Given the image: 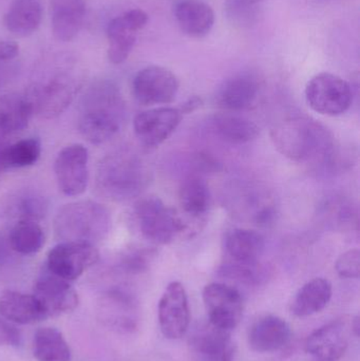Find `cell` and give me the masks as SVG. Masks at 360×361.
I'll use <instances>...</instances> for the list:
<instances>
[{
  "instance_id": "d6a6232c",
  "label": "cell",
  "mask_w": 360,
  "mask_h": 361,
  "mask_svg": "<svg viewBox=\"0 0 360 361\" xmlns=\"http://www.w3.org/2000/svg\"><path fill=\"white\" fill-rule=\"evenodd\" d=\"M46 200L42 195L27 193L21 195L14 204V214L18 221H34L37 222L46 214Z\"/></svg>"
},
{
  "instance_id": "60d3db41",
  "label": "cell",
  "mask_w": 360,
  "mask_h": 361,
  "mask_svg": "<svg viewBox=\"0 0 360 361\" xmlns=\"http://www.w3.org/2000/svg\"><path fill=\"white\" fill-rule=\"evenodd\" d=\"M10 250H12V248H11L10 243H8V240H6L4 235H0V265H4V263L8 262L11 256Z\"/></svg>"
},
{
  "instance_id": "ac0fdd59",
  "label": "cell",
  "mask_w": 360,
  "mask_h": 361,
  "mask_svg": "<svg viewBox=\"0 0 360 361\" xmlns=\"http://www.w3.org/2000/svg\"><path fill=\"white\" fill-rule=\"evenodd\" d=\"M51 27L58 42L73 40L84 25L86 4L84 0H50Z\"/></svg>"
},
{
  "instance_id": "4fadbf2b",
  "label": "cell",
  "mask_w": 360,
  "mask_h": 361,
  "mask_svg": "<svg viewBox=\"0 0 360 361\" xmlns=\"http://www.w3.org/2000/svg\"><path fill=\"white\" fill-rule=\"evenodd\" d=\"M159 322L167 339H180L190 328V311L187 294L180 282L167 286L159 302Z\"/></svg>"
},
{
  "instance_id": "603a6c76",
  "label": "cell",
  "mask_w": 360,
  "mask_h": 361,
  "mask_svg": "<svg viewBox=\"0 0 360 361\" xmlns=\"http://www.w3.org/2000/svg\"><path fill=\"white\" fill-rule=\"evenodd\" d=\"M42 0H14L4 15V27L18 36L31 35L42 19Z\"/></svg>"
},
{
  "instance_id": "d6986e66",
  "label": "cell",
  "mask_w": 360,
  "mask_h": 361,
  "mask_svg": "<svg viewBox=\"0 0 360 361\" xmlns=\"http://www.w3.org/2000/svg\"><path fill=\"white\" fill-rule=\"evenodd\" d=\"M292 332L289 324L277 316H266L249 330V345L257 353H272L289 343Z\"/></svg>"
},
{
  "instance_id": "7402d4cb",
  "label": "cell",
  "mask_w": 360,
  "mask_h": 361,
  "mask_svg": "<svg viewBox=\"0 0 360 361\" xmlns=\"http://www.w3.org/2000/svg\"><path fill=\"white\" fill-rule=\"evenodd\" d=\"M33 114V105L27 93L12 92L0 97V137L27 128Z\"/></svg>"
},
{
  "instance_id": "277c9868",
  "label": "cell",
  "mask_w": 360,
  "mask_h": 361,
  "mask_svg": "<svg viewBox=\"0 0 360 361\" xmlns=\"http://www.w3.org/2000/svg\"><path fill=\"white\" fill-rule=\"evenodd\" d=\"M147 180L146 169L135 154L116 152L106 157L97 169V189L114 201L139 195Z\"/></svg>"
},
{
  "instance_id": "836d02e7",
  "label": "cell",
  "mask_w": 360,
  "mask_h": 361,
  "mask_svg": "<svg viewBox=\"0 0 360 361\" xmlns=\"http://www.w3.org/2000/svg\"><path fill=\"white\" fill-rule=\"evenodd\" d=\"M220 274L228 279L245 284L256 283L260 277L257 264H244V263L232 262V261L222 265Z\"/></svg>"
},
{
  "instance_id": "9a60e30c",
  "label": "cell",
  "mask_w": 360,
  "mask_h": 361,
  "mask_svg": "<svg viewBox=\"0 0 360 361\" xmlns=\"http://www.w3.org/2000/svg\"><path fill=\"white\" fill-rule=\"evenodd\" d=\"M33 295L48 318L71 313L80 301L77 293L69 281L49 271L36 280Z\"/></svg>"
},
{
  "instance_id": "5bb4252c",
  "label": "cell",
  "mask_w": 360,
  "mask_h": 361,
  "mask_svg": "<svg viewBox=\"0 0 360 361\" xmlns=\"http://www.w3.org/2000/svg\"><path fill=\"white\" fill-rule=\"evenodd\" d=\"M183 114L178 108L159 107L137 114L133 129L139 141L147 147H158L173 135Z\"/></svg>"
},
{
  "instance_id": "9c48e42d",
  "label": "cell",
  "mask_w": 360,
  "mask_h": 361,
  "mask_svg": "<svg viewBox=\"0 0 360 361\" xmlns=\"http://www.w3.org/2000/svg\"><path fill=\"white\" fill-rule=\"evenodd\" d=\"M179 91V80L170 70L149 66L139 70L132 82L133 97L144 106L173 103Z\"/></svg>"
},
{
  "instance_id": "4316f807",
  "label": "cell",
  "mask_w": 360,
  "mask_h": 361,
  "mask_svg": "<svg viewBox=\"0 0 360 361\" xmlns=\"http://www.w3.org/2000/svg\"><path fill=\"white\" fill-rule=\"evenodd\" d=\"M33 355L37 361H71L72 353L63 333L55 328H40L33 338Z\"/></svg>"
},
{
  "instance_id": "5b68a950",
  "label": "cell",
  "mask_w": 360,
  "mask_h": 361,
  "mask_svg": "<svg viewBox=\"0 0 360 361\" xmlns=\"http://www.w3.org/2000/svg\"><path fill=\"white\" fill-rule=\"evenodd\" d=\"M135 212L142 235L154 243H170L185 231L186 225L177 212L160 197H143L135 205Z\"/></svg>"
},
{
  "instance_id": "e0dca14e",
  "label": "cell",
  "mask_w": 360,
  "mask_h": 361,
  "mask_svg": "<svg viewBox=\"0 0 360 361\" xmlns=\"http://www.w3.org/2000/svg\"><path fill=\"white\" fill-rule=\"evenodd\" d=\"M258 93L257 78L249 73H240L232 76L221 85L216 102L226 112L242 111L255 103Z\"/></svg>"
},
{
  "instance_id": "44dd1931",
  "label": "cell",
  "mask_w": 360,
  "mask_h": 361,
  "mask_svg": "<svg viewBox=\"0 0 360 361\" xmlns=\"http://www.w3.org/2000/svg\"><path fill=\"white\" fill-rule=\"evenodd\" d=\"M0 315L11 324H35L46 320L40 303L34 295L6 290L0 296Z\"/></svg>"
},
{
  "instance_id": "3957f363",
  "label": "cell",
  "mask_w": 360,
  "mask_h": 361,
  "mask_svg": "<svg viewBox=\"0 0 360 361\" xmlns=\"http://www.w3.org/2000/svg\"><path fill=\"white\" fill-rule=\"evenodd\" d=\"M111 228V214L99 202L84 200L61 207L54 220L55 237L61 242L97 245Z\"/></svg>"
},
{
  "instance_id": "74e56055",
  "label": "cell",
  "mask_w": 360,
  "mask_h": 361,
  "mask_svg": "<svg viewBox=\"0 0 360 361\" xmlns=\"http://www.w3.org/2000/svg\"><path fill=\"white\" fill-rule=\"evenodd\" d=\"M19 65L16 61H0V88L6 86L18 73Z\"/></svg>"
},
{
  "instance_id": "7c38bea8",
  "label": "cell",
  "mask_w": 360,
  "mask_h": 361,
  "mask_svg": "<svg viewBox=\"0 0 360 361\" xmlns=\"http://www.w3.org/2000/svg\"><path fill=\"white\" fill-rule=\"evenodd\" d=\"M148 20L145 11L132 8L110 21L107 27L108 59L112 63L120 65L128 59L137 44V33L146 27Z\"/></svg>"
},
{
  "instance_id": "e575fe53",
  "label": "cell",
  "mask_w": 360,
  "mask_h": 361,
  "mask_svg": "<svg viewBox=\"0 0 360 361\" xmlns=\"http://www.w3.org/2000/svg\"><path fill=\"white\" fill-rule=\"evenodd\" d=\"M338 276L345 279H357L360 276V252L351 250L342 254L335 263Z\"/></svg>"
},
{
  "instance_id": "f1b7e54d",
  "label": "cell",
  "mask_w": 360,
  "mask_h": 361,
  "mask_svg": "<svg viewBox=\"0 0 360 361\" xmlns=\"http://www.w3.org/2000/svg\"><path fill=\"white\" fill-rule=\"evenodd\" d=\"M192 345L203 357L228 351L232 348L230 331L223 330L209 322L194 330L192 336Z\"/></svg>"
},
{
  "instance_id": "8fae6325",
  "label": "cell",
  "mask_w": 360,
  "mask_h": 361,
  "mask_svg": "<svg viewBox=\"0 0 360 361\" xmlns=\"http://www.w3.org/2000/svg\"><path fill=\"white\" fill-rule=\"evenodd\" d=\"M54 173L63 195H82L89 183L88 149L82 144H73L61 149L55 160Z\"/></svg>"
},
{
  "instance_id": "7a4b0ae2",
  "label": "cell",
  "mask_w": 360,
  "mask_h": 361,
  "mask_svg": "<svg viewBox=\"0 0 360 361\" xmlns=\"http://www.w3.org/2000/svg\"><path fill=\"white\" fill-rule=\"evenodd\" d=\"M272 141L285 158L297 163L331 161L335 152L333 137L325 127L306 116H294L272 129Z\"/></svg>"
},
{
  "instance_id": "6da1fadb",
  "label": "cell",
  "mask_w": 360,
  "mask_h": 361,
  "mask_svg": "<svg viewBox=\"0 0 360 361\" xmlns=\"http://www.w3.org/2000/svg\"><path fill=\"white\" fill-rule=\"evenodd\" d=\"M125 102L111 80L93 82L80 99L78 128L90 143H106L120 131L125 118Z\"/></svg>"
},
{
  "instance_id": "ab89813d",
  "label": "cell",
  "mask_w": 360,
  "mask_h": 361,
  "mask_svg": "<svg viewBox=\"0 0 360 361\" xmlns=\"http://www.w3.org/2000/svg\"><path fill=\"white\" fill-rule=\"evenodd\" d=\"M202 105V99L199 97H192L181 106V108H179V110L182 114H190L198 110Z\"/></svg>"
},
{
  "instance_id": "8992f818",
  "label": "cell",
  "mask_w": 360,
  "mask_h": 361,
  "mask_svg": "<svg viewBox=\"0 0 360 361\" xmlns=\"http://www.w3.org/2000/svg\"><path fill=\"white\" fill-rule=\"evenodd\" d=\"M306 99L311 109L328 116L346 114L353 103L351 85L336 74L323 72L309 80Z\"/></svg>"
},
{
  "instance_id": "4dcf8cb0",
  "label": "cell",
  "mask_w": 360,
  "mask_h": 361,
  "mask_svg": "<svg viewBox=\"0 0 360 361\" xmlns=\"http://www.w3.org/2000/svg\"><path fill=\"white\" fill-rule=\"evenodd\" d=\"M42 143L35 137L21 140L2 150L1 163L4 171L12 169H25L32 166L39 160Z\"/></svg>"
},
{
  "instance_id": "b9f144b4",
  "label": "cell",
  "mask_w": 360,
  "mask_h": 361,
  "mask_svg": "<svg viewBox=\"0 0 360 361\" xmlns=\"http://www.w3.org/2000/svg\"><path fill=\"white\" fill-rule=\"evenodd\" d=\"M205 361H234V349L215 354L204 358Z\"/></svg>"
},
{
  "instance_id": "30bf717a",
  "label": "cell",
  "mask_w": 360,
  "mask_h": 361,
  "mask_svg": "<svg viewBox=\"0 0 360 361\" xmlns=\"http://www.w3.org/2000/svg\"><path fill=\"white\" fill-rule=\"evenodd\" d=\"M202 296L209 322L232 332L242 318L243 301L240 292L234 286L215 282L205 286Z\"/></svg>"
},
{
  "instance_id": "52a82bcc",
  "label": "cell",
  "mask_w": 360,
  "mask_h": 361,
  "mask_svg": "<svg viewBox=\"0 0 360 361\" xmlns=\"http://www.w3.org/2000/svg\"><path fill=\"white\" fill-rule=\"evenodd\" d=\"M78 90L75 78L68 74H57L49 82L34 85L25 91L34 114L44 118H54L63 114L72 103Z\"/></svg>"
},
{
  "instance_id": "7bdbcfd3",
  "label": "cell",
  "mask_w": 360,
  "mask_h": 361,
  "mask_svg": "<svg viewBox=\"0 0 360 361\" xmlns=\"http://www.w3.org/2000/svg\"><path fill=\"white\" fill-rule=\"evenodd\" d=\"M323 1H328V0H323Z\"/></svg>"
},
{
  "instance_id": "484cf974",
  "label": "cell",
  "mask_w": 360,
  "mask_h": 361,
  "mask_svg": "<svg viewBox=\"0 0 360 361\" xmlns=\"http://www.w3.org/2000/svg\"><path fill=\"white\" fill-rule=\"evenodd\" d=\"M213 126L222 140L232 144L249 143L259 135V127L255 123L234 112L216 114Z\"/></svg>"
},
{
  "instance_id": "8d00e7d4",
  "label": "cell",
  "mask_w": 360,
  "mask_h": 361,
  "mask_svg": "<svg viewBox=\"0 0 360 361\" xmlns=\"http://www.w3.org/2000/svg\"><path fill=\"white\" fill-rule=\"evenodd\" d=\"M21 343L20 332L8 320L0 318V347H18Z\"/></svg>"
},
{
  "instance_id": "d4e9b609",
  "label": "cell",
  "mask_w": 360,
  "mask_h": 361,
  "mask_svg": "<svg viewBox=\"0 0 360 361\" xmlns=\"http://www.w3.org/2000/svg\"><path fill=\"white\" fill-rule=\"evenodd\" d=\"M226 252L232 262L257 264L266 242L262 235L251 229H235L226 238Z\"/></svg>"
},
{
  "instance_id": "ba28073f",
  "label": "cell",
  "mask_w": 360,
  "mask_h": 361,
  "mask_svg": "<svg viewBox=\"0 0 360 361\" xmlns=\"http://www.w3.org/2000/svg\"><path fill=\"white\" fill-rule=\"evenodd\" d=\"M99 259V252L94 245L78 242H59L49 250L46 269L61 279L74 281Z\"/></svg>"
},
{
  "instance_id": "2e32d148",
  "label": "cell",
  "mask_w": 360,
  "mask_h": 361,
  "mask_svg": "<svg viewBox=\"0 0 360 361\" xmlns=\"http://www.w3.org/2000/svg\"><path fill=\"white\" fill-rule=\"evenodd\" d=\"M342 320L330 322L309 336L306 350L315 361H337L349 345L350 331Z\"/></svg>"
},
{
  "instance_id": "cb8c5ba5",
  "label": "cell",
  "mask_w": 360,
  "mask_h": 361,
  "mask_svg": "<svg viewBox=\"0 0 360 361\" xmlns=\"http://www.w3.org/2000/svg\"><path fill=\"white\" fill-rule=\"evenodd\" d=\"M332 284L323 278L306 282L296 294L292 303V313L298 317H308L323 311L332 298Z\"/></svg>"
},
{
  "instance_id": "f546056e",
  "label": "cell",
  "mask_w": 360,
  "mask_h": 361,
  "mask_svg": "<svg viewBox=\"0 0 360 361\" xmlns=\"http://www.w3.org/2000/svg\"><path fill=\"white\" fill-rule=\"evenodd\" d=\"M8 240L12 250L27 256L42 250L44 233L37 222L18 221L11 229Z\"/></svg>"
},
{
  "instance_id": "d590c367",
  "label": "cell",
  "mask_w": 360,
  "mask_h": 361,
  "mask_svg": "<svg viewBox=\"0 0 360 361\" xmlns=\"http://www.w3.org/2000/svg\"><path fill=\"white\" fill-rule=\"evenodd\" d=\"M150 255L146 252H133L123 260V267L129 273H141L147 269Z\"/></svg>"
},
{
  "instance_id": "ffe728a7",
  "label": "cell",
  "mask_w": 360,
  "mask_h": 361,
  "mask_svg": "<svg viewBox=\"0 0 360 361\" xmlns=\"http://www.w3.org/2000/svg\"><path fill=\"white\" fill-rule=\"evenodd\" d=\"M173 14L181 31L190 37H204L215 25V12L211 6L200 0L178 2Z\"/></svg>"
},
{
  "instance_id": "1f68e13d",
  "label": "cell",
  "mask_w": 360,
  "mask_h": 361,
  "mask_svg": "<svg viewBox=\"0 0 360 361\" xmlns=\"http://www.w3.org/2000/svg\"><path fill=\"white\" fill-rule=\"evenodd\" d=\"M263 0H225L224 11L228 20L241 29L256 25L261 14Z\"/></svg>"
},
{
  "instance_id": "83f0119b",
  "label": "cell",
  "mask_w": 360,
  "mask_h": 361,
  "mask_svg": "<svg viewBox=\"0 0 360 361\" xmlns=\"http://www.w3.org/2000/svg\"><path fill=\"white\" fill-rule=\"evenodd\" d=\"M182 209L192 218L204 216L211 207V195L204 180L190 177L182 183L179 192Z\"/></svg>"
},
{
  "instance_id": "f35d334b",
  "label": "cell",
  "mask_w": 360,
  "mask_h": 361,
  "mask_svg": "<svg viewBox=\"0 0 360 361\" xmlns=\"http://www.w3.org/2000/svg\"><path fill=\"white\" fill-rule=\"evenodd\" d=\"M19 54V46L12 40H0V61H14Z\"/></svg>"
}]
</instances>
